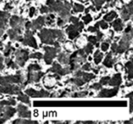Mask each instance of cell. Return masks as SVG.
I'll use <instances>...</instances> for the list:
<instances>
[{"label":"cell","mask_w":133,"mask_h":124,"mask_svg":"<svg viewBox=\"0 0 133 124\" xmlns=\"http://www.w3.org/2000/svg\"><path fill=\"white\" fill-rule=\"evenodd\" d=\"M132 69H133L132 62H131V61H129V62H128L127 64H126V70H127V72H128V77H129V80H131V79H132V77H133Z\"/></svg>","instance_id":"obj_21"},{"label":"cell","mask_w":133,"mask_h":124,"mask_svg":"<svg viewBox=\"0 0 133 124\" xmlns=\"http://www.w3.org/2000/svg\"><path fill=\"white\" fill-rule=\"evenodd\" d=\"M96 38H97V41H100V40H101V38H102V34L100 33L98 30H97V36H96Z\"/></svg>","instance_id":"obj_46"},{"label":"cell","mask_w":133,"mask_h":124,"mask_svg":"<svg viewBox=\"0 0 133 124\" xmlns=\"http://www.w3.org/2000/svg\"><path fill=\"white\" fill-rule=\"evenodd\" d=\"M41 41L44 44H55L56 47H58V43L56 42L55 39L63 41L64 40V35L60 31L57 30H42L41 33L39 34Z\"/></svg>","instance_id":"obj_1"},{"label":"cell","mask_w":133,"mask_h":124,"mask_svg":"<svg viewBox=\"0 0 133 124\" xmlns=\"http://www.w3.org/2000/svg\"><path fill=\"white\" fill-rule=\"evenodd\" d=\"M9 17V15L6 12H0V28L5 29L6 27V23Z\"/></svg>","instance_id":"obj_17"},{"label":"cell","mask_w":133,"mask_h":124,"mask_svg":"<svg viewBox=\"0 0 133 124\" xmlns=\"http://www.w3.org/2000/svg\"><path fill=\"white\" fill-rule=\"evenodd\" d=\"M70 21H71V22H72L74 25H76V24H78V21H79V20H78V19L77 18V17H70Z\"/></svg>","instance_id":"obj_47"},{"label":"cell","mask_w":133,"mask_h":124,"mask_svg":"<svg viewBox=\"0 0 133 124\" xmlns=\"http://www.w3.org/2000/svg\"><path fill=\"white\" fill-rule=\"evenodd\" d=\"M112 26L116 31H121L122 28H123V24H122L120 19H116V20L113 22Z\"/></svg>","instance_id":"obj_19"},{"label":"cell","mask_w":133,"mask_h":124,"mask_svg":"<svg viewBox=\"0 0 133 124\" xmlns=\"http://www.w3.org/2000/svg\"><path fill=\"white\" fill-rule=\"evenodd\" d=\"M132 11H133L132 2H130L128 6H125V8H124L123 10H122V12H121L122 18H123L124 20H128V19H129L131 16H132Z\"/></svg>","instance_id":"obj_12"},{"label":"cell","mask_w":133,"mask_h":124,"mask_svg":"<svg viewBox=\"0 0 133 124\" xmlns=\"http://www.w3.org/2000/svg\"><path fill=\"white\" fill-rule=\"evenodd\" d=\"M109 44H108V43H102V44H101V49H102V51H104V52H106L108 49H109Z\"/></svg>","instance_id":"obj_40"},{"label":"cell","mask_w":133,"mask_h":124,"mask_svg":"<svg viewBox=\"0 0 133 124\" xmlns=\"http://www.w3.org/2000/svg\"><path fill=\"white\" fill-rule=\"evenodd\" d=\"M90 69H91V66H90V64H89V63H87V64H85L82 66V70H83V71H89Z\"/></svg>","instance_id":"obj_42"},{"label":"cell","mask_w":133,"mask_h":124,"mask_svg":"<svg viewBox=\"0 0 133 124\" xmlns=\"http://www.w3.org/2000/svg\"><path fill=\"white\" fill-rule=\"evenodd\" d=\"M117 47H118V45H117V44H113L112 45H111V50H112V53H116Z\"/></svg>","instance_id":"obj_48"},{"label":"cell","mask_w":133,"mask_h":124,"mask_svg":"<svg viewBox=\"0 0 133 124\" xmlns=\"http://www.w3.org/2000/svg\"><path fill=\"white\" fill-rule=\"evenodd\" d=\"M57 1H62V0H57Z\"/></svg>","instance_id":"obj_55"},{"label":"cell","mask_w":133,"mask_h":124,"mask_svg":"<svg viewBox=\"0 0 133 124\" xmlns=\"http://www.w3.org/2000/svg\"><path fill=\"white\" fill-rule=\"evenodd\" d=\"M101 87H102V85L99 83V82H98V83H94V84H92V85L90 86L91 89H97V90L101 89Z\"/></svg>","instance_id":"obj_43"},{"label":"cell","mask_w":133,"mask_h":124,"mask_svg":"<svg viewBox=\"0 0 133 124\" xmlns=\"http://www.w3.org/2000/svg\"><path fill=\"white\" fill-rule=\"evenodd\" d=\"M20 87L16 85H12L11 83L6 85L0 84V93H9V94H17L20 92Z\"/></svg>","instance_id":"obj_4"},{"label":"cell","mask_w":133,"mask_h":124,"mask_svg":"<svg viewBox=\"0 0 133 124\" xmlns=\"http://www.w3.org/2000/svg\"><path fill=\"white\" fill-rule=\"evenodd\" d=\"M26 93L31 97H49L50 96V93L48 92V91H44V90H41V91H37L33 89H28L26 91Z\"/></svg>","instance_id":"obj_10"},{"label":"cell","mask_w":133,"mask_h":124,"mask_svg":"<svg viewBox=\"0 0 133 124\" xmlns=\"http://www.w3.org/2000/svg\"><path fill=\"white\" fill-rule=\"evenodd\" d=\"M22 82L21 75L17 74L16 76H8V77H0V84L1 85H6L9 83H20Z\"/></svg>","instance_id":"obj_5"},{"label":"cell","mask_w":133,"mask_h":124,"mask_svg":"<svg viewBox=\"0 0 133 124\" xmlns=\"http://www.w3.org/2000/svg\"><path fill=\"white\" fill-rule=\"evenodd\" d=\"M44 73H41V72H38V71H35V72H28V81H26V83H24V86L26 85V83L28 82H38L39 79L43 76Z\"/></svg>","instance_id":"obj_9"},{"label":"cell","mask_w":133,"mask_h":124,"mask_svg":"<svg viewBox=\"0 0 133 124\" xmlns=\"http://www.w3.org/2000/svg\"><path fill=\"white\" fill-rule=\"evenodd\" d=\"M131 34H125L122 37L121 41L119 42V44L118 45L117 47V51H116V53H124L128 48L129 47V44H130V42H131Z\"/></svg>","instance_id":"obj_2"},{"label":"cell","mask_w":133,"mask_h":124,"mask_svg":"<svg viewBox=\"0 0 133 124\" xmlns=\"http://www.w3.org/2000/svg\"><path fill=\"white\" fill-rule=\"evenodd\" d=\"M40 12L41 13H48V12H50V9L48 6H42L40 8Z\"/></svg>","instance_id":"obj_45"},{"label":"cell","mask_w":133,"mask_h":124,"mask_svg":"<svg viewBox=\"0 0 133 124\" xmlns=\"http://www.w3.org/2000/svg\"><path fill=\"white\" fill-rule=\"evenodd\" d=\"M102 57H103V55H102L99 51H96V53H95V55H94L95 64H99V63L101 62V60H102Z\"/></svg>","instance_id":"obj_28"},{"label":"cell","mask_w":133,"mask_h":124,"mask_svg":"<svg viewBox=\"0 0 133 124\" xmlns=\"http://www.w3.org/2000/svg\"><path fill=\"white\" fill-rule=\"evenodd\" d=\"M88 94V91H79V92H75L72 94V97H84Z\"/></svg>","instance_id":"obj_33"},{"label":"cell","mask_w":133,"mask_h":124,"mask_svg":"<svg viewBox=\"0 0 133 124\" xmlns=\"http://www.w3.org/2000/svg\"><path fill=\"white\" fill-rule=\"evenodd\" d=\"M45 51H46V55H45V62L46 64H51L52 60L56 56L57 52H59L58 47H49V46H46L45 47Z\"/></svg>","instance_id":"obj_3"},{"label":"cell","mask_w":133,"mask_h":124,"mask_svg":"<svg viewBox=\"0 0 133 124\" xmlns=\"http://www.w3.org/2000/svg\"><path fill=\"white\" fill-rule=\"evenodd\" d=\"M12 50H13V48H12L10 45H8V46H6V50H5V53H4L5 56H6V57H8V56H9L10 53H11V51H12Z\"/></svg>","instance_id":"obj_36"},{"label":"cell","mask_w":133,"mask_h":124,"mask_svg":"<svg viewBox=\"0 0 133 124\" xmlns=\"http://www.w3.org/2000/svg\"><path fill=\"white\" fill-rule=\"evenodd\" d=\"M83 50H84V52H85L86 55H89V53H90L91 52H92V50H93V44L89 43V44H88V45L86 46V47L84 48Z\"/></svg>","instance_id":"obj_31"},{"label":"cell","mask_w":133,"mask_h":124,"mask_svg":"<svg viewBox=\"0 0 133 124\" xmlns=\"http://www.w3.org/2000/svg\"><path fill=\"white\" fill-rule=\"evenodd\" d=\"M30 57L31 58H37V59H41L42 58V55H41L40 53H32L31 55H30Z\"/></svg>","instance_id":"obj_41"},{"label":"cell","mask_w":133,"mask_h":124,"mask_svg":"<svg viewBox=\"0 0 133 124\" xmlns=\"http://www.w3.org/2000/svg\"><path fill=\"white\" fill-rule=\"evenodd\" d=\"M58 61L60 62V64H69V57L66 56V55L65 53H60L58 56Z\"/></svg>","instance_id":"obj_25"},{"label":"cell","mask_w":133,"mask_h":124,"mask_svg":"<svg viewBox=\"0 0 133 124\" xmlns=\"http://www.w3.org/2000/svg\"><path fill=\"white\" fill-rule=\"evenodd\" d=\"M109 79H110V77H109V76H106V77H104V78H102L101 80H100L99 83L101 84V85H104V84H107L108 82H109Z\"/></svg>","instance_id":"obj_38"},{"label":"cell","mask_w":133,"mask_h":124,"mask_svg":"<svg viewBox=\"0 0 133 124\" xmlns=\"http://www.w3.org/2000/svg\"><path fill=\"white\" fill-rule=\"evenodd\" d=\"M57 25H58V26H63V25H64V20H63V18H58Z\"/></svg>","instance_id":"obj_49"},{"label":"cell","mask_w":133,"mask_h":124,"mask_svg":"<svg viewBox=\"0 0 133 124\" xmlns=\"http://www.w3.org/2000/svg\"><path fill=\"white\" fill-rule=\"evenodd\" d=\"M16 100L14 99H9V100H3V102H0V105H4V106H10V105H15Z\"/></svg>","instance_id":"obj_29"},{"label":"cell","mask_w":133,"mask_h":124,"mask_svg":"<svg viewBox=\"0 0 133 124\" xmlns=\"http://www.w3.org/2000/svg\"><path fill=\"white\" fill-rule=\"evenodd\" d=\"M92 20V18H91V17L89 15H87L86 17H83V21H84V24H89L90 21Z\"/></svg>","instance_id":"obj_39"},{"label":"cell","mask_w":133,"mask_h":124,"mask_svg":"<svg viewBox=\"0 0 133 124\" xmlns=\"http://www.w3.org/2000/svg\"><path fill=\"white\" fill-rule=\"evenodd\" d=\"M35 12H36V9L34 7H32L31 9H30V12H29V16H30V17H33L34 14H35Z\"/></svg>","instance_id":"obj_50"},{"label":"cell","mask_w":133,"mask_h":124,"mask_svg":"<svg viewBox=\"0 0 133 124\" xmlns=\"http://www.w3.org/2000/svg\"><path fill=\"white\" fill-rule=\"evenodd\" d=\"M61 69H62V67L60 66V64H58L57 63H54L53 66H52V67L50 68L48 71L52 72V73H57V74L59 75V73H60Z\"/></svg>","instance_id":"obj_20"},{"label":"cell","mask_w":133,"mask_h":124,"mask_svg":"<svg viewBox=\"0 0 133 124\" xmlns=\"http://www.w3.org/2000/svg\"><path fill=\"white\" fill-rule=\"evenodd\" d=\"M23 23H24L23 19L19 18V17H13L10 19V26H12L13 30H15V31L17 32L18 34L21 33V27H22L23 25H24Z\"/></svg>","instance_id":"obj_8"},{"label":"cell","mask_w":133,"mask_h":124,"mask_svg":"<svg viewBox=\"0 0 133 124\" xmlns=\"http://www.w3.org/2000/svg\"><path fill=\"white\" fill-rule=\"evenodd\" d=\"M116 17H117L116 12L111 11V12H109V14H107V15L104 17V20H105L106 22H110V21H112Z\"/></svg>","instance_id":"obj_24"},{"label":"cell","mask_w":133,"mask_h":124,"mask_svg":"<svg viewBox=\"0 0 133 124\" xmlns=\"http://www.w3.org/2000/svg\"><path fill=\"white\" fill-rule=\"evenodd\" d=\"M74 10L76 12H81L84 10V6L82 5H79V4H75L74 5Z\"/></svg>","instance_id":"obj_34"},{"label":"cell","mask_w":133,"mask_h":124,"mask_svg":"<svg viewBox=\"0 0 133 124\" xmlns=\"http://www.w3.org/2000/svg\"><path fill=\"white\" fill-rule=\"evenodd\" d=\"M82 79L85 81V82H89V81L92 80V79L95 78V75L92 74V73H83L82 72V75H81Z\"/></svg>","instance_id":"obj_26"},{"label":"cell","mask_w":133,"mask_h":124,"mask_svg":"<svg viewBox=\"0 0 133 124\" xmlns=\"http://www.w3.org/2000/svg\"><path fill=\"white\" fill-rule=\"evenodd\" d=\"M98 25H99V26L102 28V29H107V28L109 27V26H108L107 22H106L105 20L100 21V22H98Z\"/></svg>","instance_id":"obj_37"},{"label":"cell","mask_w":133,"mask_h":124,"mask_svg":"<svg viewBox=\"0 0 133 124\" xmlns=\"http://www.w3.org/2000/svg\"><path fill=\"white\" fill-rule=\"evenodd\" d=\"M126 34H128V33H130L131 32V26L130 25H129V26H128V27L126 28Z\"/></svg>","instance_id":"obj_51"},{"label":"cell","mask_w":133,"mask_h":124,"mask_svg":"<svg viewBox=\"0 0 133 124\" xmlns=\"http://www.w3.org/2000/svg\"><path fill=\"white\" fill-rule=\"evenodd\" d=\"M45 24V18L44 17H38L37 19H36L33 23L31 24V29L32 30H37L40 29Z\"/></svg>","instance_id":"obj_15"},{"label":"cell","mask_w":133,"mask_h":124,"mask_svg":"<svg viewBox=\"0 0 133 124\" xmlns=\"http://www.w3.org/2000/svg\"><path fill=\"white\" fill-rule=\"evenodd\" d=\"M17 113H18L19 117L21 118H30L31 117V112L28 110V108L26 106L22 105V104H19L17 106Z\"/></svg>","instance_id":"obj_11"},{"label":"cell","mask_w":133,"mask_h":124,"mask_svg":"<svg viewBox=\"0 0 133 124\" xmlns=\"http://www.w3.org/2000/svg\"><path fill=\"white\" fill-rule=\"evenodd\" d=\"M29 55L28 52L26 50H18L16 53V58H17V63L18 65L23 66L25 64V63L28 61Z\"/></svg>","instance_id":"obj_6"},{"label":"cell","mask_w":133,"mask_h":124,"mask_svg":"<svg viewBox=\"0 0 133 124\" xmlns=\"http://www.w3.org/2000/svg\"><path fill=\"white\" fill-rule=\"evenodd\" d=\"M20 42H22V44H28V45H30L34 48H37V42H36L35 38H34L33 35H32V33L30 30H26V34H25L24 39H21Z\"/></svg>","instance_id":"obj_7"},{"label":"cell","mask_w":133,"mask_h":124,"mask_svg":"<svg viewBox=\"0 0 133 124\" xmlns=\"http://www.w3.org/2000/svg\"><path fill=\"white\" fill-rule=\"evenodd\" d=\"M40 70H41V67L38 65V64H30V65L28 66V72L40 71Z\"/></svg>","instance_id":"obj_30"},{"label":"cell","mask_w":133,"mask_h":124,"mask_svg":"<svg viewBox=\"0 0 133 124\" xmlns=\"http://www.w3.org/2000/svg\"><path fill=\"white\" fill-rule=\"evenodd\" d=\"M13 123H37L35 120H16Z\"/></svg>","instance_id":"obj_32"},{"label":"cell","mask_w":133,"mask_h":124,"mask_svg":"<svg viewBox=\"0 0 133 124\" xmlns=\"http://www.w3.org/2000/svg\"><path fill=\"white\" fill-rule=\"evenodd\" d=\"M19 34L17 33V32H16L15 30L11 29L8 31V35L10 36V38L12 39V40H19L21 41V39H22V37L19 36Z\"/></svg>","instance_id":"obj_18"},{"label":"cell","mask_w":133,"mask_h":124,"mask_svg":"<svg viewBox=\"0 0 133 124\" xmlns=\"http://www.w3.org/2000/svg\"><path fill=\"white\" fill-rule=\"evenodd\" d=\"M97 30H98V28H96L95 26H93V27H89V31H90V32H97Z\"/></svg>","instance_id":"obj_52"},{"label":"cell","mask_w":133,"mask_h":124,"mask_svg":"<svg viewBox=\"0 0 133 124\" xmlns=\"http://www.w3.org/2000/svg\"><path fill=\"white\" fill-rule=\"evenodd\" d=\"M54 18H55V17H54L53 15H49L48 17H46V24H48V25H52V24H53Z\"/></svg>","instance_id":"obj_35"},{"label":"cell","mask_w":133,"mask_h":124,"mask_svg":"<svg viewBox=\"0 0 133 124\" xmlns=\"http://www.w3.org/2000/svg\"><path fill=\"white\" fill-rule=\"evenodd\" d=\"M118 93V88L115 89H103L98 93V97H113Z\"/></svg>","instance_id":"obj_13"},{"label":"cell","mask_w":133,"mask_h":124,"mask_svg":"<svg viewBox=\"0 0 133 124\" xmlns=\"http://www.w3.org/2000/svg\"><path fill=\"white\" fill-rule=\"evenodd\" d=\"M17 100L24 102V103H26V104H28V105H30L29 98H28V96H26V95H24V94H22V93L19 92V96L17 97Z\"/></svg>","instance_id":"obj_27"},{"label":"cell","mask_w":133,"mask_h":124,"mask_svg":"<svg viewBox=\"0 0 133 124\" xmlns=\"http://www.w3.org/2000/svg\"><path fill=\"white\" fill-rule=\"evenodd\" d=\"M70 82H72L73 83H75L77 86H81L85 83V81L82 79V77H75L73 79H70Z\"/></svg>","instance_id":"obj_23"},{"label":"cell","mask_w":133,"mask_h":124,"mask_svg":"<svg viewBox=\"0 0 133 124\" xmlns=\"http://www.w3.org/2000/svg\"><path fill=\"white\" fill-rule=\"evenodd\" d=\"M88 39H89V43H90V44H96L97 42H98V41H97V38L95 36H89Z\"/></svg>","instance_id":"obj_44"},{"label":"cell","mask_w":133,"mask_h":124,"mask_svg":"<svg viewBox=\"0 0 133 124\" xmlns=\"http://www.w3.org/2000/svg\"><path fill=\"white\" fill-rule=\"evenodd\" d=\"M121 82H122L121 75H120L119 73H118V74H115L111 79H109V82H108V83H109V85H111V86H116V87H117V86L120 85Z\"/></svg>","instance_id":"obj_16"},{"label":"cell","mask_w":133,"mask_h":124,"mask_svg":"<svg viewBox=\"0 0 133 124\" xmlns=\"http://www.w3.org/2000/svg\"><path fill=\"white\" fill-rule=\"evenodd\" d=\"M3 35V31H0V35Z\"/></svg>","instance_id":"obj_54"},{"label":"cell","mask_w":133,"mask_h":124,"mask_svg":"<svg viewBox=\"0 0 133 124\" xmlns=\"http://www.w3.org/2000/svg\"><path fill=\"white\" fill-rule=\"evenodd\" d=\"M66 33L69 35V37L70 39H74L76 36H78L79 34V30L77 28L76 26H69V27L66 28Z\"/></svg>","instance_id":"obj_14"},{"label":"cell","mask_w":133,"mask_h":124,"mask_svg":"<svg viewBox=\"0 0 133 124\" xmlns=\"http://www.w3.org/2000/svg\"><path fill=\"white\" fill-rule=\"evenodd\" d=\"M2 60L3 59L0 57V70H2L4 68V65H3V63H2Z\"/></svg>","instance_id":"obj_53"},{"label":"cell","mask_w":133,"mask_h":124,"mask_svg":"<svg viewBox=\"0 0 133 124\" xmlns=\"http://www.w3.org/2000/svg\"><path fill=\"white\" fill-rule=\"evenodd\" d=\"M113 64V61H112V55L111 53H108L107 56L105 58V61H104V65L107 66V67H111Z\"/></svg>","instance_id":"obj_22"}]
</instances>
